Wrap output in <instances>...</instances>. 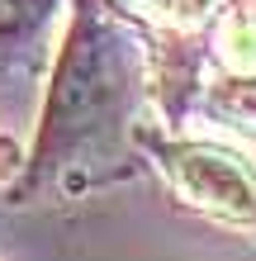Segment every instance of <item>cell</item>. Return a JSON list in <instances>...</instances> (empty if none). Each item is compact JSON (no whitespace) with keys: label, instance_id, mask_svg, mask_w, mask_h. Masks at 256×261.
Masks as SVG:
<instances>
[{"label":"cell","instance_id":"obj_1","mask_svg":"<svg viewBox=\"0 0 256 261\" xmlns=\"http://www.w3.org/2000/svg\"><path fill=\"white\" fill-rule=\"evenodd\" d=\"M166 176L194 209H209L233 223H256V171L233 147L176 143L166 152Z\"/></svg>","mask_w":256,"mask_h":261},{"label":"cell","instance_id":"obj_2","mask_svg":"<svg viewBox=\"0 0 256 261\" xmlns=\"http://www.w3.org/2000/svg\"><path fill=\"white\" fill-rule=\"evenodd\" d=\"M119 5L133 10V14H147V19H157V24H200L223 0H119Z\"/></svg>","mask_w":256,"mask_h":261},{"label":"cell","instance_id":"obj_3","mask_svg":"<svg viewBox=\"0 0 256 261\" xmlns=\"http://www.w3.org/2000/svg\"><path fill=\"white\" fill-rule=\"evenodd\" d=\"M218 48H223V62H228L233 76H256V24L247 14L228 19V29L218 34Z\"/></svg>","mask_w":256,"mask_h":261},{"label":"cell","instance_id":"obj_4","mask_svg":"<svg viewBox=\"0 0 256 261\" xmlns=\"http://www.w3.org/2000/svg\"><path fill=\"white\" fill-rule=\"evenodd\" d=\"M218 110L228 114L237 128L256 133V76H233V81L218 90Z\"/></svg>","mask_w":256,"mask_h":261},{"label":"cell","instance_id":"obj_5","mask_svg":"<svg viewBox=\"0 0 256 261\" xmlns=\"http://www.w3.org/2000/svg\"><path fill=\"white\" fill-rule=\"evenodd\" d=\"M52 0H0V29H24L34 24Z\"/></svg>","mask_w":256,"mask_h":261},{"label":"cell","instance_id":"obj_6","mask_svg":"<svg viewBox=\"0 0 256 261\" xmlns=\"http://www.w3.org/2000/svg\"><path fill=\"white\" fill-rule=\"evenodd\" d=\"M247 19H251V24H256V0H251V10H247Z\"/></svg>","mask_w":256,"mask_h":261}]
</instances>
